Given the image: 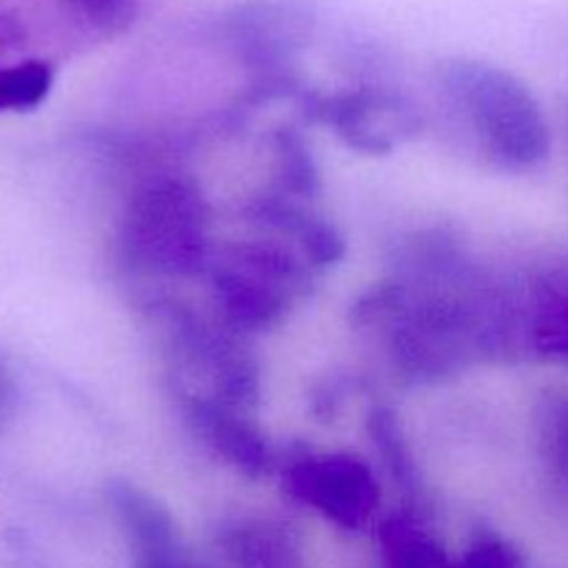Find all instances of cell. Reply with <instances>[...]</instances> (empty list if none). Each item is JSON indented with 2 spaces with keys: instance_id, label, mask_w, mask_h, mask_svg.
Segmentation results:
<instances>
[{
  "instance_id": "obj_11",
  "label": "cell",
  "mask_w": 568,
  "mask_h": 568,
  "mask_svg": "<svg viewBox=\"0 0 568 568\" xmlns=\"http://www.w3.org/2000/svg\"><path fill=\"white\" fill-rule=\"evenodd\" d=\"M53 87V70L44 61L0 67V111H28L44 103Z\"/></svg>"
},
{
  "instance_id": "obj_20",
  "label": "cell",
  "mask_w": 568,
  "mask_h": 568,
  "mask_svg": "<svg viewBox=\"0 0 568 568\" xmlns=\"http://www.w3.org/2000/svg\"><path fill=\"white\" fill-rule=\"evenodd\" d=\"M194 568H200V566H194Z\"/></svg>"
},
{
  "instance_id": "obj_6",
  "label": "cell",
  "mask_w": 568,
  "mask_h": 568,
  "mask_svg": "<svg viewBox=\"0 0 568 568\" xmlns=\"http://www.w3.org/2000/svg\"><path fill=\"white\" fill-rule=\"evenodd\" d=\"M114 514L131 541L136 568H194L170 510L131 483H114L109 491Z\"/></svg>"
},
{
  "instance_id": "obj_15",
  "label": "cell",
  "mask_w": 568,
  "mask_h": 568,
  "mask_svg": "<svg viewBox=\"0 0 568 568\" xmlns=\"http://www.w3.org/2000/svg\"><path fill=\"white\" fill-rule=\"evenodd\" d=\"M300 233H303L305 253L311 255L314 264H336L344 255V239L338 236V231L333 225L322 220H305L300 225Z\"/></svg>"
},
{
  "instance_id": "obj_12",
  "label": "cell",
  "mask_w": 568,
  "mask_h": 568,
  "mask_svg": "<svg viewBox=\"0 0 568 568\" xmlns=\"http://www.w3.org/2000/svg\"><path fill=\"white\" fill-rule=\"evenodd\" d=\"M233 558L244 568H292L294 552L281 536L266 527H247L233 536Z\"/></svg>"
},
{
  "instance_id": "obj_19",
  "label": "cell",
  "mask_w": 568,
  "mask_h": 568,
  "mask_svg": "<svg viewBox=\"0 0 568 568\" xmlns=\"http://www.w3.org/2000/svg\"><path fill=\"white\" fill-rule=\"evenodd\" d=\"M14 405H17L14 381H11L9 369H6L3 361H0V425L14 414Z\"/></svg>"
},
{
  "instance_id": "obj_10",
  "label": "cell",
  "mask_w": 568,
  "mask_h": 568,
  "mask_svg": "<svg viewBox=\"0 0 568 568\" xmlns=\"http://www.w3.org/2000/svg\"><path fill=\"white\" fill-rule=\"evenodd\" d=\"M530 342L541 355L568 364V286H544L530 308Z\"/></svg>"
},
{
  "instance_id": "obj_14",
  "label": "cell",
  "mask_w": 568,
  "mask_h": 568,
  "mask_svg": "<svg viewBox=\"0 0 568 568\" xmlns=\"http://www.w3.org/2000/svg\"><path fill=\"white\" fill-rule=\"evenodd\" d=\"M281 161H283V178L286 186L297 194H311L316 189V170L311 164V155L305 144L297 136L281 139Z\"/></svg>"
},
{
  "instance_id": "obj_3",
  "label": "cell",
  "mask_w": 568,
  "mask_h": 568,
  "mask_svg": "<svg viewBox=\"0 0 568 568\" xmlns=\"http://www.w3.org/2000/svg\"><path fill=\"white\" fill-rule=\"evenodd\" d=\"M303 270L275 247L242 244L214 270V292L225 320L239 331H264L286 314Z\"/></svg>"
},
{
  "instance_id": "obj_2",
  "label": "cell",
  "mask_w": 568,
  "mask_h": 568,
  "mask_svg": "<svg viewBox=\"0 0 568 568\" xmlns=\"http://www.w3.org/2000/svg\"><path fill=\"white\" fill-rule=\"evenodd\" d=\"M128 250L161 272H192L205 261V205L183 181H155L136 194Z\"/></svg>"
},
{
  "instance_id": "obj_9",
  "label": "cell",
  "mask_w": 568,
  "mask_h": 568,
  "mask_svg": "<svg viewBox=\"0 0 568 568\" xmlns=\"http://www.w3.org/2000/svg\"><path fill=\"white\" fill-rule=\"evenodd\" d=\"M381 544L388 568H449L442 544L414 516H392L383 521Z\"/></svg>"
},
{
  "instance_id": "obj_16",
  "label": "cell",
  "mask_w": 568,
  "mask_h": 568,
  "mask_svg": "<svg viewBox=\"0 0 568 568\" xmlns=\"http://www.w3.org/2000/svg\"><path fill=\"white\" fill-rule=\"evenodd\" d=\"M516 552L499 538H480L469 547L458 568H516Z\"/></svg>"
},
{
  "instance_id": "obj_17",
  "label": "cell",
  "mask_w": 568,
  "mask_h": 568,
  "mask_svg": "<svg viewBox=\"0 0 568 568\" xmlns=\"http://www.w3.org/2000/svg\"><path fill=\"white\" fill-rule=\"evenodd\" d=\"M544 444L549 449V460H552L555 471L568 483V403L558 405L552 416L547 419V436Z\"/></svg>"
},
{
  "instance_id": "obj_1",
  "label": "cell",
  "mask_w": 568,
  "mask_h": 568,
  "mask_svg": "<svg viewBox=\"0 0 568 568\" xmlns=\"http://www.w3.org/2000/svg\"><path fill=\"white\" fill-rule=\"evenodd\" d=\"M438 81L494 164L532 170L547 161L549 122L536 94L514 72L488 61L453 59L442 64Z\"/></svg>"
},
{
  "instance_id": "obj_5",
  "label": "cell",
  "mask_w": 568,
  "mask_h": 568,
  "mask_svg": "<svg viewBox=\"0 0 568 568\" xmlns=\"http://www.w3.org/2000/svg\"><path fill=\"white\" fill-rule=\"evenodd\" d=\"M225 31L244 61L277 70L308 42L311 14L294 0H247L227 14Z\"/></svg>"
},
{
  "instance_id": "obj_13",
  "label": "cell",
  "mask_w": 568,
  "mask_h": 568,
  "mask_svg": "<svg viewBox=\"0 0 568 568\" xmlns=\"http://www.w3.org/2000/svg\"><path fill=\"white\" fill-rule=\"evenodd\" d=\"M369 433L375 438L377 449H381L383 460L392 469V475L403 483L405 488H414V475L416 466L414 458L408 453V444H405L403 433H399V422L392 410L377 408L369 419Z\"/></svg>"
},
{
  "instance_id": "obj_18",
  "label": "cell",
  "mask_w": 568,
  "mask_h": 568,
  "mask_svg": "<svg viewBox=\"0 0 568 568\" xmlns=\"http://www.w3.org/2000/svg\"><path fill=\"white\" fill-rule=\"evenodd\" d=\"M67 3L87 11L100 26H125L133 9V0H67Z\"/></svg>"
},
{
  "instance_id": "obj_4",
  "label": "cell",
  "mask_w": 568,
  "mask_h": 568,
  "mask_svg": "<svg viewBox=\"0 0 568 568\" xmlns=\"http://www.w3.org/2000/svg\"><path fill=\"white\" fill-rule=\"evenodd\" d=\"M286 491L344 530H361L381 505L375 471L349 453L303 455L286 469Z\"/></svg>"
},
{
  "instance_id": "obj_7",
  "label": "cell",
  "mask_w": 568,
  "mask_h": 568,
  "mask_svg": "<svg viewBox=\"0 0 568 568\" xmlns=\"http://www.w3.org/2000/svg\"><path fill=\"white\" fill-rule=\"evenodd\" d=\"M186 416L205 447L214 449L220 458L236 466L239 471L258 477L270 469L272 458L266 438L239 414V408L216 403L211 397H192Z\"/></svg>"
},
{
  "instance_id": "obj_8",
  "label": "cell",
  "mask_w": 568,
  "mask_h": 568,
  "mask_svg": "<svg viewBox=\"0 0 568 568\" xmlns=\"http://www.w3.org/2000/svg\"><path fill=\"white\" fill-rule=\"evenodd\" d=\"M392 109L383 94L369 92V89H358V92H344L336 98H327L316 105V114L336 128L353 148L361 150H388L392 139L383 131L381 116Z\"/></svg>"
}]
</instances>
